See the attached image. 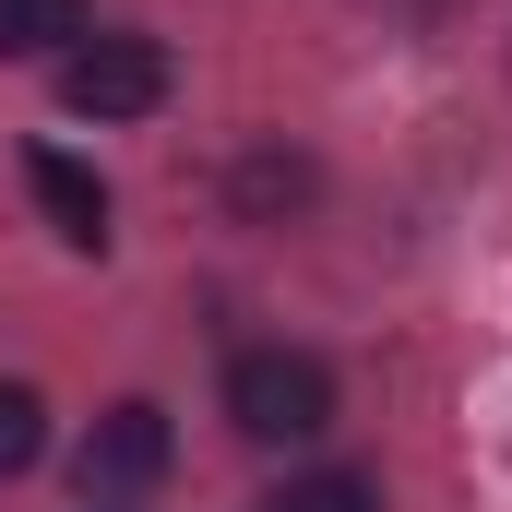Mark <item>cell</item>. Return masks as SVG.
Masks as SVG:
<instances>
[{
	"label": "cell",
	"instance_id": "6da1fadb",
	"mask_svg": "<svg viewBox=\"0 0 512 512\" xmlns=\"http://www.w3.org/2000/svg\"><path fill=\"white\" fill-rule=\"evenodd\" d=\"M227 417H239L251 441H322V429H334V370L298 358V346H251V358L227 370Z\"/></svg>",
	"mask_w": 512,
	"mask_h": 512
},
{
	"label": "cell",
	"instance_id": "7a4b0ae2",
	"mask_svg": "<svg viewBox=\"0 0 512 512\" xmlns=\"http://www.w3.org/2000/svg\"><path fill=\"white\" fill-rule=\"evenodd\" d=\"M60 108H72V120H143V108H167V48H155V36H96V48H72V60H60Z\"/></svg>",
	"mask_w": 512,
	"mask_h": 512
},
{
	"label": "cell",
	"instance_id": "3957f363",
	"mask_svg": "<svg viewBox=\"0 0 512 512\" xmlns=\"http://www.w3.org/2000/svg\"><path fill=\"white\" fill-rule=\"evenodd\" d=\"M72 477H84V501H131V489H155V477H167V405H143V393L108 405V417L84 429V465H72Z\"/></svg>",
	"mask_w": 512,
	"mask_h": 512
},
{
	"label": "cell",
	"instance_id": "277c9868",
	"mask_svg": "<svg viewBox=\"0 0 512 512\" xmlns=\"http://www.w3.org/2000/svg\"><path fill=\"white\" fill-rule=\"evenodd\" d=\"M24 179H36V203H48V227H60L72 251H108V179H96V167H72V155H36Z\"/></svg>",
	"mask_w": 512,
	"mask_h": 512
},
{
	"label": "cell",
	"instance_id": "5b68a950",
	"mask_svg": "<svg viewBox=\"0 0 512 512\" xmlns=\"http://www.w3.org/2000/svg\"><path fill=\"white\" fill-rule=\"evenodd\" d=\"M60 36H84V0H0V60H36Z\"/></svg>",
	"mask_w": 512,
	"mask_h": 512
},
{
	"label": "cell",
	"instance_id": "8992f818",
	"mask_svg": "<svg viewBox=\"0 0 512 512\" xmlns=\"http://www.w3.org/2000/svg\"><path fill=\"white\" fill-rule=\"evenodd\" d=\"M36 453H48V405H36L24 382H0V477H24Z\"/></svg>",
	"mask_w": 512,
	"mask_h": 512
},
{
	"label": "cell",
	"instance_id": "52a82bcc",
	"mask_svg": "<svg viewBox=\"0 0 512 512\" xmlns=\"http://www.w3.org/2000/svg\"><path fill=\"white\" fill-rule=\"evenodd\" d=\"M274 512H382V489H370V477H298Z\"/></svg>",
	"mask_w": 512,
	"mask_h": 512
},
{
	"label": "cell",
	"instance_id": "ba28073f",
	"mask_svg": "<svg viewBox=\"0 0 512 512\" xmlns=\"http://www.w3.org/2000/svg\"><path fill=\"white\" fill-rule=\"evenodd\" d=\"M239 203H310V167L298 155H251L239 167Z\"/></svg>",
	"mask_w": 512,
	"mask_h": 512
}]
</instances>
